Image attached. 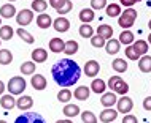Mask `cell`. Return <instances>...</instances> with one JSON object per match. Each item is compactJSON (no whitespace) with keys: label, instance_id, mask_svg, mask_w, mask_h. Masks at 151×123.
<instances>
[{"label":"cell","instance_id":"obj_1","mask_svg":"<svg viewBox=\"0 0 151 123\" xmlns=\"http://www.w3.org/2000/svg\"><path fill=\"white\" fill-rule=\"evenodd\" d=\"M51 74L54 82L62 88H68L75 85L81 77V68L75 60L72 59H60L56 62L51 68Z\"/></svg>","mask_w":151,"mask_h":123},{"label":"cell","instance_id":"obj_2","mask_svg":"<svg viewBox=\"0 0 151 123\" xmlns=\"http://www.w3.org/2000/svg\"><path fill=\"white\" fill-rule=\"evenodd\" d=\"M135 19H137V11L134 8H127L124 10V13H121V16L118 18V25L124 30H129L130 27L135 24Z\"/></svg>","mask_w":151,"mask_h":123},{"label":"cell","instance_id":"obj_3","mask_svg":"<svg viewBox=\"0 0 151 123\" xmlns=\"http://www.w3.org/2000/svg\"><path fill=\"white\" fill-rule=\"evenodd\" d=\"M27 87V82L22 76H14L8 81L6 84V90L11 93V95H22V92Z\"/></svg>","mask_w":151,"mask_h":123},{"label":"cell","instance_id":"obj_4","mask_svg":"<svg viewBox=\"0 0 151 123\" xmlns=\"http://www.w3.org/2000/svg\"><path fill=\"white\" fill-rule=\"evenodd\" d=\"M107 85H108V88H111V92L118 93V95H126V93L129 92L127 82L122 81L121 76H111L110 81L107 82Z\"/></svg>","mask_w":151,"mask_h":123},{"label":"cell","instance_id":"obj_5","mask_svg":"<svg viewBox=\"0 0 151 123\" xmlns=\"http://www.w3.org/2000/svg\"><path fill=\"white\" fill-rule=\"evenodd\" d=\"M14 123H46V120L37 112H26L16 118Z\"/></svg>","mask_w":151,"mask_h":123},{"label":"cell","instance_id":"obj_6","mask_svg":"<svg viewBox=\"0 0 151 123\" xmlns=\"http://www.w3.org/2000/svg\"><path fill=\"white\" fill-rule=\"evenodd\" d=\"M32 19H34V10H21L18 14H16V22H18V25H29L32 22Z\"/></svg>","mask_w":151,"mask_h":123},{"label":"cell","instance_id":"obj_7","mask_svg":"<svg viewBox=\"0 0 151 123\" xmlns=\"http://www.w3.org/2000/svg\"><path fill=\"white\" fill-rule=\"evenodd\" d=\"M116 106H118V112L119 114H129L130 110H132V107H134V101L130 100L129 96L122 95L119 100H118Z\"/></svg>","mask_w":151,"mask_h":123},{"label":"cell","instance_id":"obj_8","mask_svg":"<svg viewBox=\"0 0 151 123\" xmlns=\"http://www.w3.org/2000/svg\"><path fill=\"white\" fill-rule=\"evenodd\" d=\"M32 106H34V100L29 95H21L16 100V107L21 110V112H27Z\"/></svg>","mask_w":151,"mask_h":123},{"label":"cell","instance_id":"obj_9","mask_svg":"<svg viewBox=\"0 0 151 123\" xmlns=\"http://www.w3.org/2000/svg\"><path fill=\"white\" fill-rule=\"evenodd\" d=\"M116 118H118V110H115L113 107H105L99 115V120L102 123H113Z\"/></svg>","mask_w":151,"mask_h":123},{"label":"cell","instance_id":"obj_10","mask_svg":"<svg viewBox=\"0 0 151 123\" xmlns=\"http://www.w3.org/2000/svg\"><path fill=\"white\" fill-rule=\"evenodd\" d=\"M52 27H54V30L59 32V33H65V32H68V28H70V20L67 18H64V16H59L58 19L52 20Z\"/></svg>","mask_w":151,"mask_h":123},{"label":"cell","instance_id":"obj_11","mask_svg":"<svg viewBox=\"0 0 151 123\" xmlns=\"http://www.w3.org/2000/svg\"><path fill=\"white\" fill-rule=\"evenodd\" d=\"M118 102V98H116V93L115 92H105L102 93V98H100V104L104 107H113Z\"/></svg>","mask_w":151,"mask_h":123},{"label":"cell","instance_id":"obj_12","mask_svg":"<svg viewBox=\"0 0 151 123\" xmlns=\"http://www.w3.org/2000/svg\"><path fill=\"white\" fill-rule=\"evenodd\" d=\"M100 71V65L97 60H89L86 62V65H84V74H86L88 77H94L97 76Z\"/></svg>","mask_w":151,"mask_h":123},{"label":"cell","instance_id":"obj_13","mask_svg":"<svg viewBox=\"0 0 151 123\" xmlns=\"http://www.w3.org/2000/svg\"><path fill=\"white\" fill-rule=\"evenodd\" d=\"M0 106H2L5 110H11L13 107H16L14 95H11V93H8V95H2V98H0Z\"/></svg>","mask_w":151,"mask_h":123},{"label":"cell","instance_id":"obj_14","mask_svg":"<svg viewBox=\"0 0 151 123\" xmlns=\"http://www.w3.org/2000/svg\"><path fill=\"white\" fill-rule=\"evenodd\" d=\"M89 95H91V87H86V85H80V87L75 88V92H73V96L78 101H86L89 98Z\"/></svg>","mask_w":151,"mask_h":123},{"label":"cell","instance_id":"obj_15","mask_svg":"<svg viewBox=\"0 0 151 123\" xmlns=\"http://www.w3.org/2000/svg\"><path fill=\"white\" fill-rule=\"evenodd\" d=\"M18 14L16 13V8L13 3H5V5L0 6V16L5 19H10V18H14V16Z\"/></svg>","mask_w":151,"mask_h":123},{"label":"cell","instance_id":"obj_16","mask_svg":"<svg viewBox=\"0 0 151 123\" xmlns=\"http://www.w3.org/2000/svg\"><path fill=\"white\" fill-rule=\"evenodd\" d=\"M62 114L67 118H73V117L80 115L81 110H80V106L78 104H65L64 109H62Z\"/></svg>","mask_w":151,"mask_h":123},{"label":"cell","instance_id":"obj_17","mask_svg":"<svg viewBox=\"0 0 151 123\" xmlns=\"http://www.w3.org/2000/svg\"><path fill=\"white\" fill-rule=\"evenodd\" d=\"M138 69L142 73H151V55L145 54L138 59Z\"/></svg>","mask_w":151,"mask_h":123},{"label":"cell","instance_id":"obj_18","mask_svg":"<svg viewBox=\"0 0 151 123\" xmlns=\"http://www.w3.org/2000/svg\"><path fill=\"white\" fill-rule=\"evenodd\" d=\"M37 25H38L40 28H50L52 25L51 16L46 14V13H40L38 16H37Z\"/></svg>","mask_w":151,"mask_h":123},{"label":"cell","instance_id":"obj_19","mask_svg":"<svg viewBox=\"0 0 151 123\" xmlns=\"http://www.w3.org/2000/svg\"><path fill=\"white\" fill-rule=\"evenodd\" d=\"M30 84L35 90H45L46 88V77L42 74H35V76H32Z\"/></svg>","mask_w":151,"mask_h":123},{"label":"cell","instance_id":"obj_20","mask_svg":"<svg viewBox=\"0 0 151 123\" xmlns=\"http://www.w3.org/2000/svg\"><path fill=\"white\" fill-rule=\"evenodd\" d=\"M32 60L35 63H43L48 60V51H45L43 47H38L35 51H32Z\"/></svg>","mask_w":151,"mask_h":123},{"label":"cell","instance_id":"obj_21","mask_svg":"<svg viewBox=\"0 0 151 123\" xmlns=\"http://www.w3.org/2000/svg\"><path fill=\"white\" fill-rule=\"evenodd\" d=\"M105 88H107V82L104 79H92L91 82V90L94 93H97V95H102V93H105Z\"/></svg>","mask_w":151,"mask_h":123},{"label":"cell","instance_id":"obj_22","mask_svg":"<svg viewBox=\"0 0 151 123\" xmlns=\"http://www.w3.org/2000/svg\"><path fill=\"white\" fill-rule=\"evenodd\" d=\"M65 49V41L62 38H51L50 40V51L52 52H64Z\"/></svg>","mask_w":151,"mask_h":123},{"label":"cell","instance_id":"obj_23","mask_svg":"<svg viewBox=\"0 0 151 123\" xmlns=\"http://www.w3.org/2000/svg\"><path fill=\"white\" fill-rule=\"evenodd\" d=\"M94 18H96V13H94L92 8H83V10L80 11V20H81L83 24L92 22Z\"/></svg>","mask_w":151,"mask_h":123},{"label":"cell","instance_id":"obj_24","mask_svg":"<svg viewBox=\"0 0 151 123\" xmlns=\"http://www.w3.org/2000/svg\"><path fill=\"white\" fill-rule=\"evenodd\" d=\"M119 47H121V43H119V40H113V38H110L107 40V44H105V49H107V52L110 55H115L119 52Z\"/></svg>","mask_w":151,"mask_h":123},{"label":"cell","instance_id":"obj_25","mask_svg":"<svg viewBox=\"0 0 151 123\" xmlns=\"http://www.w3.org/2000/svg\"><path fill=\"white\" fill-rule=\"evenodd\" d=\"M134 49L137 51V54L138 55H145L146 52H148V41H145V40H137V41H134Z\"/></svg>","mask_w":151,"mask_h":123},{"label":"cell","instance_id":"obj_26","mask_svg":"<svg viewBox=\"0 0 151 123\" xmlns=\"http://www.w3.org/2000/svg\"><path fill=\"white\" fill-rule=\"evenodd\" d=\"M97 35H100L105 40H110L113 36V28L110 25H107V24H102V25L97 27Z\"/></svg>","mask_w":151,"mask_h":123},{"label":"cell","instance_id":"obj_27","mask_svg":"<svg viewBox=\"0 0 151 123\" xmlns=\"http://www.w3.org/2000/svg\"><path fill=\"white\" fill-rule=\"evenodd\" d=\"M105 11H107V16H110V18H119L121 13H122L121 6L118 5V3H110V5H107Z\"/></svg>","mask_w":151,"mask_h":123},{"label":"cell","instance_id":"obj_28","mask_svg":"<svg viewBox=\"0 0 151 123\" xmlns=\"http://www.w3.org/2000/svg\"><path fill=\"white\" fill-rule=\"evenodd\" d=\"M111 66L116 73H126L127 71V62L124 59H115L111 62Z\"/></svg>","mask_w":151,"mask_h":123},{"label":"cell","instance_id":"obj_29","mask_svg":"<svg viewBox=\"0 0 151 123\" xmlns=\"http://www.w3.org/2000/svg\"><path fill=\"white\" fill-rule=\"evenodd\" d=\"M134 33L130 30H122V33L119 35V43L121 44H126V46H130V44H134Z\"/></svg>","mask_w":151,"mask_h":123},{"label":"cell","instance_id":"obj_30","mask_svg":"<svg viewBox=\"0 0 151 123\" xmlns=\"http://www.w3.org/2000/svg\"><path fill=\"white\" fill-rule=\"evenodd\" d=\"M78 49H80V44L76 43V41H65V49H64V52L67 55H73V54H76L78 52Z\"/></svg>","mask_w":151,"mask_h":123},{"label":"cell","instance_id":"obj_31","mask_svg":"<svg viewBox=\"0 0 151 123\" xmlns=\"http://www.w3.org/2000/svg\"><path fill=\"white\" fill-rule=\"evenodd\" d=\"M16 35H18L19 38H21V40L24 41V43H27V44H32V43L35 41V38H34V36H32V35H30L27 30H24L22 27H19L18 30H16Z\"/></svg>","mask_w":151,"mask_h":123},{"label":"cell","instance_id":"obj_32","mask_svg":"<svg viewBox=\"0 0 151 123\" xmlns=\"http://www.w3.org/2000/svg\"><path fill=\"white\" fill-rule=\"evenodd\" d=\"M13 62V54L10 49H2L0 51V65H10Z\"/></svg>","mask_w":151,"mask_h":123},{"label":"cell","instance_id":"obj_33","mask_svg":"<svg viewBox=\"0 0 151 123\" xmlns=\"http://www.w3.org/2000/svg\"><path fill=\"white\" fill-rule=\"evenodd\" d=\"M21 73L24 76H30L35 73V62H24V63L21 65Z\"/></svg>","mask_w":151,"mask_h":123},{"label":"cell","instance_id":"obj_34","mask_svg":"<svg viewBox=\"0 0 151 123\" xmlns=\"http://www.w3.org/2000/svg\"><path fill=\"white\" fill-rule=\"evenodd\" d=\"M46 8H48L46 0H32V10L35 13H45Z\"/></svg>","mask_w":151,"mask_h":123},{"label":"cell","instance_id":"obj_35","mask_svg":"<svg viewBox=\"0 0 151 123\" xmlns=\"http://www.w3.org/2000/svg\"><path fill=\"white\" fill-rule=\"evenodd\" d=\"M13 35H14V30L10 25H2V27H0V38H2V40L8 41V40L13 38Z\"/></svg>","mask_w":151,"mask_h":123},{"label":"cell","instance_id":"obj_36","mask_svg":"<svg viewBox=\"0 0 151 123\" xmlns=\"http://www.w3.org/2000/svg\"><path fill=\"white\" fill-rule=\"evenodd\" d=\"M80 35L83 36V38H92L94 36V28L89 25V24H83V25H80Z\"/></svg>","mask_w":151,"mask_h":123},{"label":"cell","instance_id":"obj_37","mask_svg":"<svg viewBox=\"0 0 151 123\" xmlns=\"http://www.w3.org/2000/svg\"><path fill=\"white\" fill-rule=\"evenodd\" d=\"M80 115H81V122L83 123H97V117L94 115L91 110H84Z\"/></svg>","mask_w":151,"mask_h":123},{"label":"cell","instance_id":"obj_38","mask_svg":"<svg viewBox=\"0 0 151 123\" xmlns=\"http://www.w3.org/2000/svg\"><path fill=\"white\" fill-rule=\"evenodd\" d=\"M58 100L60 101V102H68L72 100V92L68 88H62L60 92L58 93Z\"/></svg>","mask_w":151,"mask_h":123},{"label":"cell","instance_id":"obj_39","mask_svg":"<svg viewBox=\"0 0 151 123\" xmlns=\"http://www.w3.org/2000/svg\"><path fill=\"white\" fill-rule=\"evenodd\" d=\"M91 44H92L94 47H104L105 44H107V40L102 38L100 35H94L92 38H91Z\"/></svg>","mask_w":151,"mask_h":123},{"label":"cell","instance_id":"obj_40","mask_svg":"<svg viewBox=\"0 0 151 123\" xmlns=\"http://www.w3.org/2000/svg\"><path fill=\"white\" fill-rule=\"evenodd\" d=\"M124 54H126V57H127L129 60H138V59H140V55L137 54V51H135V49H134V46H132V44L126 47Z\"/></svg>","mask_w":151,"mask_h":123},{"label":"cell","instance_id":"obj_41","mask_svg":"<svg viewBox=\"0 0 151 123\" xmlns=\"http://www.w3.org/2000/svg\"><path fill=\"white\" fill-rule=\"evenodd\" d=\"M91 8L92 10H102V8H107V0H91Z\"/></svg>","mask_w":151,"mask_h":123},{"label":"cell","instance_id":"obj_42","mask_svg":"<svg viewBox=\"0 0 151 123\" xmlns=\"http://www.w3.org/2000/svg\"><path fill=\"white\" fill-rule=\"evenodd\" d=\"M65 3H67V0H50V6H52L56 11L60 10V8H64Z\"/></svg>","mask_w":151,"mask_h":123},{"label":"cell","instance_id":"obj_43","mask_svg":"<svg viewBox=\"0 0 151 123\" xmlns=\"http://www.w3.org/2000/svg\"><path fill=\"white\" fill-rule=\"evenodd\" d=\"M72 8H73V3H72V0H67V3H65V6H64V8H60V10H58V13H59V16H64V14L70 13V11H72Z\"/></svg>","mask_w":151,"mask_h":123},{"label":"cell","instance_id":"obj_44","mask_svg":"<svg viewBox=\"0 0 151 123\" xmlns=\"http://www.w3.org/2000/svg\"><path fill=\"white\" fill-rule=\"evenodd\" d=\"M122 123H138V120H137L135 115L127 114V115H124V118H122Z\"/></svg>","mask_w":151,"mask_h":123},{"label":"cell","instance_id":"obj_45","mask_svg":"<svg viewBox=\"0 0 151 123\" xmlns=\"http://www.w3.org/2000/svg\"><path fill=\"white\" fill-rule=\"evenodd\" d=\"M143 109L145 110H151V96H146L143 100Z\"/></svg>","mask_w":151,"mask_h":123},{"label":"cell","instance_id":"obj_46","mask_svg":"<svg viewBox=\"0 0 151 123\" xmlns=\"http://www.w3.org/2000/svg\"><path fill=\"white\" fill-rule=\"evenodd\" d=\"M135 3H137V0H121V5H124L127 8H132Z\"/></svg>","mask_w":151,"mask_h":123},{"label":"cell","instance_id":"obj_47","mask_svg":"<svg viewBox=\"0 0 151 123\" xmlns=\"http://www.w3.org/2000/svg\"><path fill=\"white\" fill-rule=\"evenodd\" d=\"M5 84H3V81H0V95H3V92H5Z\"/></svg>","mask_w":151,"mask_h":123},{"label":"cell","instance_id":"obj_48","mask_svg":"<svg viewBox=\"0 0 151 123\" xmlns=\"http://www.w3.org/2000/svg\"><path fill=\"white\" fill-rule=\"evenodd\" d=\"M56 123H73V122L70 120V118H64V120H58Z\"/></svg>","mask_w":151,"mask_h":123},{"label":"cell","instance_id":"obj_49","mask_svg":"<svg viewBox=\"0 0 151 123\" xmlns=\"http://www.w3.org/2000/svg\"><path fill=\"white\" fill-rule=\"evenodd\" d=\"M148 43L151 44V32H150V36H148Z\"/></svg>","mask_w":151,"mask_h":123},{"label":"cell","instance_id":"obj_50","mask_svg":"<svg viewBox=\"0 0 151 123\" xmlns=\"http://www.w3.org/2000/svg\"><path fill=\"white\" fill-rule=\"evenodd\" d=\"M148 27H150V32H151V20H150V22H148Z\"/></svg>","mask_w":151,"mask_h":123},{"label":"cell","instance_id":"obj_51","mask_svg":"<svg viewBox=\"0 0 151 123\" xmlns=\"http://www.w3.org/2000/svg\"><path fill=\"white\" fill-rule=\"evenodd\" d=\"M0 25H2V16H0Z\"/></svg>","mask_w":151,"mask_h":123},{"label":"cell","instance_id":"obj_52","mask_svg":"<svg viewBox=\"0 0 151 123\" xmlns=\"http://www.w3.org/2000/svg\"><path fill=\"white\" fill-rule=\"evenodd\" d=\"M0 123H6V122L5 120H0Z\"/></svg>","mask_w":151,"mask_h":123},{"label":"cell","instance_id":"obj_53","mask_svg":"<svg viewBox=\"0 0 151 123\" xmlns=\"http://www.w3.org/2000/svg\"><path fill=\"white\" fill-rule=\"evenodd\" d=\"M10 2H16V0H10Z\"/></svg>","mask_w":151,"mask_h":123},{"label":"cell","instance_id":"obj_54","mask_svg":"<svg viewBox=\"0 0 151 123\" xmlns=\"http://www.w3.org/2000/svg\"><path fill=\"white\" fill-rule=\"evenodd\" d=\"M0 43H2V38H0Z\"/></svg>","mask_w":151,"mask_h":123},{"label":"cell","instance_id":"obj_55","mask_svg":"<svg viewBox=\"0 0 151 123\" xmlns=\"http://www.w3.org/2000/svg\"><path fill=\"white\" fill-rule=\"evenodd\" d=\"M137 2H140V0H137Z\"/></svg>","mask_w":151,"mask_h":123}]
</instances>
